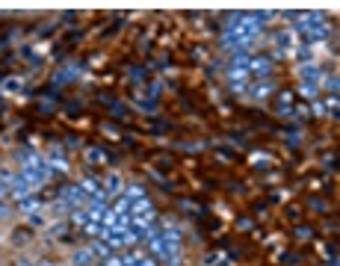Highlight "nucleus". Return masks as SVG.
<instances>
[{
    "mask_svg": "<svg viewBox=\"0 0 340 266\" xmlns=\"http://www.w3.org/2000/svg\"><path fill=\"white\" fill-rule=\"evenodd\" d=\"M59 204L65 207L68 213L77 210V207H86V193L80 189V183H71V186H62L59 189Z\"/></svg>",
    "mask_w": 340,
    "mask_h": 266,
    "instance_id": "obj_1",
    "label": "nucleus"
},
{
    "mask_svg": "<svg viewBox=\"0 0 340 266\" xmlns=\"http://www.w3.org/2000/svg\"><path fill=\"white\" fill-rule=\"evenodd\" d=\"M89 251H92V257H98V260H107V257H113V248L107 246V243H104V240H95V243H92V246H89Z\"/></svg>",
    "mask_w": 340,
    "mask_h": 266,
    "instance_id": "obj_2",
    "label": "nucleus"
},
{
    "mask_svg": "<svg viewBox=\"0 0 340 266\" xmlns=\"http://www.w3.org/2000/svg\"><path fill=\"white\" fill-rule=\"evenodd\" d=\"M104 193H107V198H110V195L124 193V183H121V177H119V175H110V177H107V183H104Z\"/></svg>",
    "mask_w": 340,
    "mask_h": 266,
    "instance_id": "obj_3",
    "label": "nucleus"
},
{
    "mask_svg": "<svg viewBox=\"0 0 340 266\" xmlns=\"http://www.w3.org/2000/svg\"><path fill=\"white\" fill-rule=\"evenodd\" d=\"M18 210H21V213H27V216H33V213H42V204L36 201L33 195H27L24 201H18Z\"/></svg>",
    "mask_w": 340,
    "mask_h": 266,
    "instance_id": "obj_4",
    "label": "nucleus"
},
{
    "mask_svg": "<svg viewBox=\"0 0 340 266\" xmlns=\"http://www.w3.org/2000/svg\"><path fill=\"white\" fill-rule=\"evenodd\" d=\"M124 198H127L130 204H139V201H145V189H142V186H127V189H124Z\"/></svg>",
    "mask_w": 340,
    "mask_h": 266,
    "instance_id": "obj_5",
    "label": "nucleus"
},
{
    "mask_svg": "<svg viewBox=\"0 0 340 266\" xmlns=\"http://www.w3.org/2000/svg\"><path fill=\"white\" fill-rule=\"evenodd\" d=\"M74 263H77V266H86V263H92V251H80V254L74 257Z\"/></svg>",
    "mask_w": 340,
    "mask_h": 266,
    "instance_id": "obj_6",
    "label": "nucleus"
},
{
    "mask_svg": "<svg viewBox=\"0 0 340 266\" xmlns=\"http://www.w3.org/2000/svg\"><path fill=\"white\" fill-rule=\"evenodd\" d=\"M27 219H30V225H42V222H45L42 213H33V216H27Z\"/></svg>",
    "mask_w": 340,
    "mask_h": 266,
    "instance_id": "obj_7",
    "label": "nucleus"
},
{
    "mask_svg": "<svg viewBox=\"0 0 340 266\" xmlns=\"http://www.w3.org/2000/svg\"><path fill=\"white\" fill-rule=\"evenodd\" d=\"M89 160H92V163H101L104 154H101V151H89Z\"/></svg>",
    "mask_w": 340,
    "mask_h": 266,
    "instance_id": "obj_8",
    "label": "nucleus"
},
{
    "mask_svg": "<svg viewBox=\"0 0 340 266\" xmlns=\"http://www.w3.org/2000/svg\"><path fill=\"white\" fill-rule=\"evenodd\" d=\"M92 266H104V263H92Z\"/></svg>",
    "mask_w": 340,
    "mask_h": 266,
    "instance_id": "obj_9",
    "label": "nucleus"
},
{
    "mask_svg": "<svg viewBox=\"0 0 340 266\" xmlns=\"http://www.w3.org/2000/svg\"><path fill=\"white\" fill-rule=\"evenodd\" d=\"M21 266H30V263H21Z\"/></svg>",
    "mask_w": 340,
    "mask_h": 266,
    "instance_id": "obj_10",
    "label": "nucleus"
}]
</instances>
